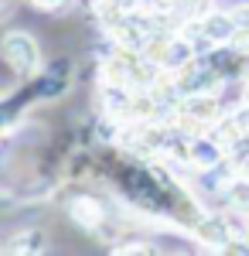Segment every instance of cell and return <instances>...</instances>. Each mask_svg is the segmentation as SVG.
<instances>
[{
  "label": "cell",
  "mask_w": 249,
  "mask_h": 256,
  "mask_svg": "<svg viewBox=\"0 0 249 256\" xmlns=\"http://www.w3.org/2000/svg\"><path fill=\"white\" fill-rule=\"evenodd\" d=\"M232 18H236V24H239V31H249V4L232 7Z\"/></svg>",
  "instance_id": "5"
},
{
  "label": "cell",
  "mask_w": 249,
  "mask_h": 256,
  "mask_svg": "<svg viewBox=\"0 0 249 256\" xmlns=\"http://www.w3.org/2000/svg\"><path fill=\"white\" fill-rule=\"evenodd\" d=\"M242 99H246V102H249V79H246V89H242Z\"/></svg>",
  "instance_id": "7"
},
{
  "label": "cell",
  "mask_w": 249,
  "mask_h": 256,
  "mask_svg": "<svg viewBox=\"0 0 249 256\" xmlns=\"http://www.w3.org/2000/svg\"><path fill=\"white\" fill-rule=\"evenodd\" d=\"M68 86H72V62H55V65H48V68H41L34 79H20V89L18 92H7L4 99V106H7V123L14 120L18 113V106L24 110H31L34 102H52V99H62L68 92Z\"/></svg>",
  "instance_id": "1"
},
{
  "label": "cell",
  "mask_w": 249,
  "mask_h": 256,
  "mask_svg": "<svg viewBox=\"0 0 249 256\" xmlns=\"http://www.w3.org/2000/svg\"><path fill=\"white\" fill-rule=\"evenodd\" d=\"M31 4H34L38 10H65L72 0H31Z\"/></svg>",
  "instance_id": "6"
},
{
  "label": "cell",
  "mask_w": 249,
  "mask_h": 256,
  "mask_svg": "<svg viewBox=\"0 0 249 256\" xmlns=\"http://www.w3.org/2000/svg\"><path fill=\"white\" fill-rule=\"evenodd\" d=\"M4 62L18 79H34L41 72V48L28 31H7L4 34Z\"/></svg>",
  "instance_id": "2"
},
{
  "label": "cell",
  "mask_w": 249,
  "mask_h": 256,
  "mask_svg": "<svg viewBox=\"0 0 249 256\" xmlns=\"http://www.w3.org/2000/svg\"><path fill=\"white\" fill-rule=\"evenodd\" d=\"M68 216H72V222L82 226L86 232H96L99 226L110 218V212H106V205H102L96 195H76L68 202Z\"/></svg>",
  "instance_id": "3"
},
{
  "label": "cell",
  "mask_w": 249,
  "mask_h": 256,
  "mask_svg": "<svg viewBox=\"0 0 249 256\" xmlns=\"http://www.w3.org/2000/svg\"><path fill=\"white\" fill-rule=\"evenodd\" d=\"M48 250V236H44V229H24V232H18V236H10L4 246H0V253L7 256H18V253H31L38 256Z\"/></svg>",
  "instance_id": "4"
}]
</instances>
